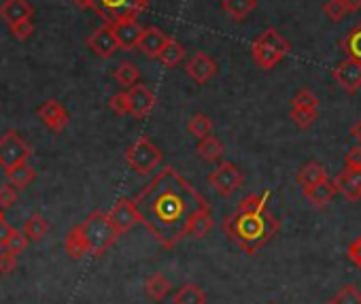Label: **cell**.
Returning <instances> with one entry per match:
<instances>
[{"label": "cell", "mask_w": 361, "mask_h": 304, "mask_svg": "<svg viewBox=\"0 0 361 304\" xmlns=\"http://www.w3.org/2000/svg\"><path fill=\"white\" fill-rule=\"evenodd\" d=\"M139 222L156 236V241L172 249L191 228L198 213L208 211V200L172 166L156 175L134 198Z\"/></svg>", "instance_id": "obj_1"}, {"label": "cell", "mask_w": 361, "mask_h": 304, "mask_svg": "<svg viewBox=\"0 0 361 304\" xmlns=\"http://www.w3.org/2000/svg\"><path fill=\"white\" fill-rule=\"evenodd\" d=\"M279 230L281 224L268 209H260V211L236 209V213H232L223 222V232L229 236V241L249 255L266 247L279 234Z\"/></svg>", "instance_id": "obj_2"}, {"label": "cell", "mask_w": 361, "mask_h": 304, "mask_svg": "<svg viewBox=\"0 0 361 304\" xmlns=\"http://www.w3.org/2000/svg\"><path fill=\"white\" fill-rule=\"evenodd\" d=\"M79 226H81V232L87 241V253H91L94 258L104 255V251H108L115 245V241L119 239V234L110 226L104 211L89 213Z\"/></svg>", "instance_id": "obj_3"}, {"label": "cell", "mask_w": 361, "mask_h": 304, "mask_svg": "<svg viewBox=\"0 0 361 304\" xmlns=\"http://www.w3.org/2000/svg\"><path fill=\"white\" fill-rule=\"evenodd\" d=\"M289 51H291L289 41L277 28H266L251 45V58L264 70L274 68Z\"/></svg>", "instance_id": "obj_4"}, {"label": "cell", "mask_w": 361, "mask_h": 304, "mask_svg": "<svg viewBox=\"0 0 361 304\" xmlns=\"http://www.w3.org/2000/svg\"><path fill=\"white\" fill-rule=\"evenodd\" d=\"M126 160L130 168L137 175H151L164 160V153L160 147H156L147 137H141L137 143H132L126 151Z\"/></svg>", "instance_id": "obj_5"}, {"label": "cell", "mask_w": 361, "mask_h": 304, "mask_svg": "<svg viewBox=\"0 0 361 304\" xmlns=\"http://www.w3.org/2000/svg\"><path fill=\"white\" fill-rule=\"evenodd\" d=\"M149 5V0H94V11L104 20V24H113L117 20H137Z\"/></svg>", "instance_id": "obj_6"}, {"label": "cell", "mask_w": 361, "mask_h": 304, "mask_svg": "<svg viewBox=\"0 0 361 304\" xmlns=\"http://www.w3.org/2000/svg\"><path fill=\"white\" fill-rule=\"evenodd\" d=\"M32 156L30 145L22 139L20 132L15 130H7L3 137H0V168L5 172H9L11 168L26 164Z\"/></svg>", "instance_id": "obj_7"}, {"label": "cell", "mask_w": 361, "mask_h": 304, "mask_svg": "<svg viewBox=\"0 0 361 304\" xmlns=\"http://www.w3.org/2000/svg\"><path fill=\"white\" fill-rule=\"evenodd\" d=\"M245 181V175L236 164L232 162H221L210 175H208V185L223 198H229Z\"/></svg>", "instance_id": "obj_8"}, {"label": "cell", "mask_w": 361, "mask_h": 304, "mask_svg": "<svg viewBox=\"0 0 361 304\" xmlns=\"http://www.w3.org/2000/svg\"><path fill=\"white\" fill-rule=\"evenodd\" d=\"M110 226L115 228V232L122 236L126 232H130L137 224H139V215H137V209L132 205L130 198H122L117 200V205L106 213Z\"/></svg>", "instance_id": "obj_9"}, {"label": "cell", "mask_w": 361, "mask_h": 304, "mask_svg": "<svg viewBox=\"0 0 361 304\" xmlns=\"http://www.w3.org/2000/svg\"><path fill=\"white\" fill-rule=\"evenodd\" d=\"M128 107H130V115L137 120H143L151 113V109L156 107V94L149 89V85L145 83H134L132 87H128Z\"/></svg>", "instance_id": "obj_10"}, {"label": "cell", "mask_w": 361, "mask_h": 304, "mask_svg": "<svg viewBox=\"0 0 361 304\" xmlns=\"http://www.w3.org/2000/svg\"><path fill=\"white\" fill-rule=\"evenodd\" d=\"M334 79L336 83L348 91V94H357L361 89V62L353 60V58H344L342 62L336 64L334 68Z\"/></svg>", "instance_id": "obj_11"}, {"label": "cell", "mask_w": 361, "mask_h": 304, "mask_svg": "<svg viewBox=\"0 0 361 304\" xmlns=\"http://www.w3.org/2000/svg\"><path fill=\"white\" fill-rule=\"evenodd\" d=\"M185 72L198 83V85H204L208 79H213L217 75V62L204 53V51H196L187 62H185Z\"/></svg>", "instance_id": "obj_12"}, {"label": "cell", "mask_w": 361, "mask_h": 304, "mask_svg": "<svg viewBox=\"0 0 361 304\" xmlns=\"http://www.w3.org/2000/svg\"><path fill=\"white\" fill-rule=\"evenodd\" d=\"M87 47L98 56V58H110L119 49V43L115 39V32L110 24H102L100 28L94 30V34L87 39Z\"/></svg>", "instance_id": "obj_13"}, {"label": "cell", "mask_w": 361, "mask_h": 304, "mask_svg": "<svg viewBox=\"0 0 361 304\" xmlns=\"http://www.w3.org/2000/svg\"><path fill=\"white\" fill-rule=\"evenodd\" d=\"M39 118L56 134L64 132L66 126H68V120H70L66 109L58 103V100H45V103L39 107Z\"/></svg>", "instance_id": "obj_14"}, {"label": "cell", "mask_w": 361, "mask_h": 304, "mask_svg": "<svg viewBox=\"0 0 361 304\" xmlns=\"http://www.w3.org/2000/svg\"><path fill=\"white\" fill-rule=\"evenodd\" d=\"M113 32H115V39L119 43V47L124 49H132L139 45V39H141V32H143V26L139 24V20H117L110 24Z\"/></svg>", "instance_id": "obj_15"}, {"label": "cell", "mask_w": 361, "mask_h": 304, "mask_svg": "<svg viewBox=\"0 0 361 304\" xmlns=\"http://www.w3.org/2000/svg\"><path fill=\"white\" fill-rule=\"evenodd\" d=\"M336 191H340L346 200H359L361 198V168H344L334 179Z\"/></svg>", "instance_id": "obj_16"}, {"label": "cell", "mask_w": 361, "mask_h": 304, "mask_svg": "<svg viewBox=\"0 0 361 304\" xmlns=\"http://www.w3.org/2000/svg\"><path fill=\"white\" fill-rule=\"evenodd\" d=\"M0 18H3V22H7L9 26L20 24L24 20L32 18V5L28 0H5V3L0 5Z\"/></svg>", "instance_id": "obj_17"}, {"label": "cell", "mask_w": 361, "mask_h": 304, "mask_svg": "<svg viewBox=\"0 0 361 304\" xmlns=\"http://www.w3.org/2000/svg\"><path fill=\"white\" fill-rule=\"evenodd\" d=\"M168 41V37L160 30V28H153V26H149V28H143V32H141V39H139V49L145 53V56H149V58H158V53L162 51V47H164V43Z\"/></svg>", "instance_id": "obj_18"}, {"label": "cell", "mask_w": 361, "mask_h": 304, "mask_svg": "<svg viewBox=\"0 0 361 304\" xmlns=\"http://www.w3.org/2000/svg\"><path fill=\"white\" fill-rule=\"evenodd\" d=\"M336 194H338V191H336V185H334V181H329V179H325V181H321V183H317V185L304 189V196L312 202V205H315L317 209L327 207L329 202L334 200Z\"/></svg>", "instance_id": "obj_19"}, {"label": "cell", "mask_w": 361, "mask_h": 304, "mask_svg": "<svg viewBox=\"0 0 361 304\" xmlns=\"http://www.w3.org/2000/svg\"><path fill=\"white\" fill-rule=\"evenodd\" d=\"M325 179H327V172H325V168H323L319 162H306V164L298 170V175H296V181H298V185H300L302 189H308V187H312V185L325 181Z\"/></svg>", "instance_id": "obj_20"}, {"label": "cell", "mask_w": 361, "mask_h": 304, "mask_svg": "<svg viewBox=\"0 0 361 304\" xmlns=\"http://www.w3.org/2000/svg\"><path fill=\"white\" fill-rule=\"evenodd\" d=\"M170 291H172V283L168 281L164 272H156L145 281V293L153 302H162Z\"/></svg>", "instance_id": "obj_21"}, {"label": "cell", "mask_w": 361, "mask_h": 304, "mask_svg": "<svg viewBox=\"0 0 361 304\" xmlns=\"http://www.w3.org/2000/svg\"><path fill=\"white\" fill-rule=\"evenodd\" d=\"M221 7L234 22H243L258 9V0H223Z\"/></svg>", "instance_id": "obj_22"}, {"label": "cell", "mask_w": 361, "mask_h": 304, "mask_svg": "<svg viewBox=\"0 0 361 304\" xmlns=\"http://www.w3.org/2000/svg\"><path fill=\"white\" fill-rule=\"evenodd\" d=\"M64 249H66L68 258H72V260H81L83 255H87V241H85V236H83V232H81V226H75V228L66 234V239H64Z\"/></svg>", "instance_id": "obj_23"}, {"label": "cell", "mask_w": 361, "mask_h": 304, "mask_svg": "<svg viewBox=\"0 0 361 304\" xmlns=\"http://www.w3.org/2000/svg\"><path fill=\"white\" fill-rule=\"evenodd\" d=\"M196 151H198V156L204 162H219L223 158V143L217 137L208 134V137H204V139L198 141Z\"/></svg>", "instance_id": "obj_24"}, {"label": "cell", "mask_w": 361, "mask_h": 304, "mask_svg": "<svg viewBox=\"0 0 361 304\" xmlns=\"http://www.w3.org/2000/svg\"><path fill=\"white\" fill-rule=\"evenodd\" d=\"M113 77H115L117 85H122V87H132L134 83H139L141 70H139V66H137L134 62L124 60V62H119V64H117Z\"/></svg>", "instance_id": "obj_25"}, {"label": "cell", "mask_w": 361, "mask_h": 304, "mask_svg": "<svg viewBox=\"0 0 361 304\" xmlns=\"http://www.w3.org/2000/svg\"><path fill=\"white\" fill-rule=\"evenodd\" d=\"M183 58H185V49H183V45H181L179 41H175V39H170V37H168V41L164 43L162 51L158 53V60H160L164 66L175 68L177 64H181V60H183Z\"/></svg>", "instance_id": "obj_26"}, {"label": "cell", "mask_w": 361, "mask_h": 304, "mask_svg": "<svg viewBox=\"0 0 361 304\" xmlns=\"http://www.w3.org/2000/svg\"><path fill=\"white\" fill-rule=\"evenodd\" d=\"M340 47H342L346 58H353V60L361 62V22L346 32V37L340 41Z\"/></svg>", "instance_id": "obj_27"}, {"label": "cell", "mask_w": 361, "mask_h": 304, "mask_svg": "<svg viewBox=\"0 0 361 304\" xmlns=\"http://www.w3.org/2000/svg\"><path fill=\"white\" fill-rule=\"evenodd\" d=\"M37 177V170L26 162V164H20L15 168H11L7 172V179H9V185H13L15 189H26Z\"/></svg>", "instance_id": "obj_28"}, {"label": "cell", "mask_w": 361, "mask_h": 304, "mask_svg": "<svg viewBox=\"0 0 361 304\" xmlns=\"http://www.w3.org/2000/svg\"><path fill=\"white\" fill-rule=\"evenodd\" d=\"M47 230H49V222L43 217V215H30L28 220H26V224H24V234H26V239L30 241V243H39V241H43L45 239V234H47Z\"/></svg>", "instance_id": "obj_29"}, {"label": "cell", "mask_w": 361, "mask_h": 304, "mask_svg": "<svg viewBox=\"0 0 361 304\" xmlns=\"http://www.w3.org/2000/svg\"><path fill=\"white\" fill-rule=\"evenodd\" d=\"M175 304H206V293L198 285H183L175 293Z\"/></svg>", "instance_id": "obj_30"}, {"label": "cell", "mask_w": 361, "mask_h": 304, "mask_svg": "<svg viewBox=\"0 0 361 304\" xmlns=\"http://www.w3.org/2000/svg\"><path fill=\"white\" fill-rule=\"evenodd\" d=\"M187 130H189V134H194L200 141V139L213 134V120L208 115H204V113H196L187 122Z\"/></svg>", "instance_id": "obj_31"}, {"label": "cell", "mask_w": 361, "mask_h": 304, "mask_svg": "<svg viewBox=\"0 0 361 304\" xmlns=\"http://www.w3.org/2000/svg\"><path fill=\"white\" fill-rule=\"evenodd\" d=\"M291 109H319V100H317V96L308 87H302L291 98Z\"/></svg>", "instance_id": "obj_32"}, {"label": "cell", "mask_w": 361, "mask_h": 304, "mask_svg": "<svg viewBox=\"0 0 361 304\" xmlns=\"http://www.w3.org/2000/svg\"><path fill=\"white\" fill-rule=\"evenodd\" d=\"M319 118V109H291V120L300 130H308Z\"/></svg>", "instance_id": "obj_33"}, {"label": "cell", "mask_w": 361, "mask_h": 304, "mask_svg": "<svg viewBox=\"0 0 361 304\" xmlns=\"http://www.w3.org/2000/svg\"><path fill=\"white\" fill-rule=\"evenodd\" d=\"M329 304H361V291L353 285H346L331 298Z\"/></svg>", "instance_id": "obj_34"}, {"label": "cell", "mask_w": 361, "mask_h": 304, "mask_svg": "<svg viewBox=\"0 0 361 304\" xmlns=\"http://www.w3.org/2000/svg\"><path fill=\"white\" fill-rule=\"evenodd\" d=\"M108 107L115 115L124 118V115H130V107H128V94L126 91H117L110 96L108 100Z\"/></svg>", "instance_id": "obj_35"}, {"label": "cell", "mask_w": 361, "mask_h": 304, "mask_svg": "<svg viewBox=\"0 0 361 304\" xmlns=\"http://www.w3.org/2000/svg\"><path fill=\"white\" fill-rule=\"evenodd\" d=\"M28 239H26V234L22 232V230H11V234H9V239H7V245H5V249L7 251H11L13 255H20L26 247H28Z\"/></svg>", "instance_id": "obj_36"}, {"label": "cell", "mask_w": 361, "mask_h": 304, "mask_svg": "<svg viewBox=\"0 0 361 304\" xmlns=\"http://www.w3.org/2000/svg\"><path fill=\"white\" fill-rule=\"evenodd\" d=\"M323 13L329 22H342L346 15L344 0H327V3L323 5Z\"/></svg>", "instance_id": "obj_37"}, {"label": "cell", "mask_w": 361, "mask_h": 304, "mask_svg": "<svg viewBox=\"0 0 361 304\" xmlns=\"http://www.w3.org/2000/svg\"><path fill=\"white\" fill-rule=\"evenodd\" d=\"M18 202V189L13 185H0V209L7 211Z\"/></svg>", "instance_id": "obj_38"}, {"label": "cell", "mask_w": 361, "mask_h": 304, "mask_svg": "<svg viewBox=\"0 0 361 304\" xmlns=\"http://www.w3.org/2000/svg\"><path fill=\"white\" fill-rule=\"evenodd\" d=\"M9 28H11L13 37H15V39H20V41L30 39V34L34 32V24H32V20H24V22H20V24L9 26Z\"/></svg>", "instance_id": "obj_39"}, {"label": "cell", "mask_w": 361, "mask_h": 304, "mask_svg": "<svg viewBox=\"0 0 361 304\" xmlns=\"http://www.w3.org/2000/svg\"><path fill=\"white\" fill-rule=\"evenodd\" d=\"M18 264V255H13L11 251L3 249L0 251V274H9Z\"/></svg>", "instance_id": "obj_40"}, {"label": "cell", "mask_w": 361, "mask_h": 304, "mask_svg": "<svg viewBox=\"0 0 361 304\" xmlns=\"http://www.w3.org/2000/svg\"><path fill=\"white\" fill-rule=\"evenodd\" d=\"M344 166L346 168H361V145H355L344 153Z\"/></svg>", "instance_id": "obj_41"}, {"label": "cell", "mask_w": 361, "mask_h": 304, "mask_svg": "<svg viewBox=\"0 0 361 304\" xmlns=\"http://www.w3.org/2000/svg\"><path fill=\"white\" fill-rule=\"evenodd\" d=\"M346 255H348L350 264H353V266H357V268L361 270V236H359V239H355V241L350 243V247H348Z\"/></svg>", "instance_id": "obj_42"}, {"label": "cell", "mask_w": 361, "mask_h": 304, "mask_svg": "<svg viewBox=\"0 0 361 304\" xmlns=\"http://www.w3.org/2000/svg\"><path fill=\"white\" fill-rule=\"evenodd\" d=\"M11 226L3 220V222H0V251H3L5 249V245H7V239H9V234H11Z\"/></svg>", "instance_id": "obj_43"}, {"label": "cell", "mask_w": 361, "mask_h": 304, "mask_svg": "<svg viewBox=\"0 0 361 304\" xmlns=\"http://www.w3.org/2000/svg\"><path fill=\"white\" fill-rule=\"evenodd\" d=\"M344 7H346V13H357L361 11V0H344Z\"/></svg>", "instance_id": "obj_44"}, {"label": "cell", "mask_w": 361, "mask_h": 304, "mask_svg": "<svg viewBox=\"0 0 361 304\" xmlns=\"http://www.w3.org/2000/svg\"><path fill=\"white\" fill-rule=\"evenodd\" d=\"M350 137L355 139V143H357V145H361V122H357V124L350 128Z\"/></svg>", "instance_id": "obj_45"}, {"label": "cell", "mask_w": 361, "mask_h": 304, "mask_svg": "<svg viewBox=\"0 0 361 304\" xmlns=\"http://www.w3.org/2000/svg\"><path fill=\"white\" fill-rule=\"evenodd\" d=\"M75 5L81 9H91L94 7V0H75Z\"/></svg>", "instance_id": "obj_46"}, {"label": "cell", "mask_w": 361, "mask_h": 304, "mask_svg": "<svg viewBox=\"0 0 361 304\" xmlns=\"http://www.w3.org/2000/svg\"><path fill=\"white\" fill-rule=\"evenodd\" d=\"M3 220H5V211H3V209H0V222H3Z\"/></svg>", "instance_id": "obj_47"}, {"label": "cell", "mask_w": 361, "mask_h": 304, "mask_svg": "<svg viewBox=\"0 0 361 304\" xmlns=\"http://www.w3.org/2000/svg\"><path fill=\"white\" fill-rule=\"evenodd\" d=\"M270 304H277V302H270Z\"/></svg>", "instance_id": "obj_48"}]
</instances>
